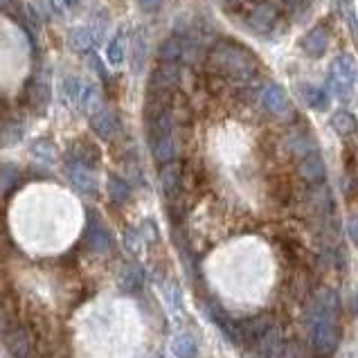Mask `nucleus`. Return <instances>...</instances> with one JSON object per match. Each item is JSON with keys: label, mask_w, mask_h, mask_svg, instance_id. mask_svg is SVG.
Instances as JSON below:
<instances>
[{"label": "nucleus", "mask_w": 358, "mask_h": 358, "mask_svg": "<svg viewBox=\"0 0 358 358\" xmlns=\"http://www.w3.org/2000/svg\"><path fill=\"white\" fill-rule=\"evenodd\" d=\"M208 64L217 70V73L226 75L230 79H248L257 70V61L245 50L243 45L230 43V41H221L212 50L208 57Z\"/></svg>", "instance_id": "f257e3e1"}, {"label": "nucleus", "mask_w": 358, "mask_h": 358, "mask_svg": "<svg viewBox=\"0 0 358 358\" xmlns=\"http://www.w3.org/2000/svg\"><path fill=\"white\" fill-rule=\"evenodd\" d=\"M271 327L273 322L268 315H255V318H245L241 322H230V327L223 334L232 341V345H252V343H257Z\"/></svg>", "instance_id": "f03ea898"}, {"label": "nucleus", "mask_w": 358, "mask_h": 358, "mask_svg": "<svg viewBox=\"0 0 358 358\" xmlns=\"http://www.w3.org/2000/svg\"><path fill=\"white\" fill-rule=\"evenodd\" d=\"M341 331L334 318H313L311 320V347L320 356H329L338 350Z\"/></svg>", "instance_id": "7ed1b4c3"}, {"label": "nucleus", "mask_w": 358, "mask_h": 358, "mask_svg": "<svg viewBox=\"0 0 358 358\" xmlns=\"http://www.w3.org/2000/svg\"><path fill=\"white\" fill-rule=\"evenodd\" d=\"M180 75L178 61H162L149 77V93H171L180 84Z\"/></svg>", "instance_id": "20e7f679"}, {"label": "nucleus", "mask_w": 358, "mask_h": 358, "mask_svg": "<svg viewBox=\"0 0 358 358\" xmlns=\"http://www.w3.org/2000/svg\"><path fill=\"white\" fill-rule=\"evenodd\" d=\"M354 77H356V66L347 55H341L329 68V84H331V90L338 97L350 93L352 84H354Z\"/></svg>", "instance_id": "39448f33"}, {"label": "nucleus", "mask_w": 358, "mask_h": 358, "mask_svg": "<svg viewBox=\"0 0 358 358\" xmlns=\"http://www.w3.org/2000/svg\"><path fill=\"white\" fill-rule=\"evenodd\" d=\"M66 178L70 180V185L75 189H79L81 194H95L97 192V180H95V173L93 167L88 165H81V162L75 160H66Z\"/></svg>", "instance_id": "423d86ee"}, {"label": "nucleus", "mask_w": 358, "mask_h": 358, "mask_svg": "<svg viewBox=\"0 0 358 358\" xmlns=\"http://www.w3.org/2000/svg\"><path fill=\"white\" fill-rule=\"evenodd\" d=\"M282 331L273 324L257 343H252V350L245 354V358H282Z\"/></svg>", "instance_id": "0eeeda50"}, {"label": "nucleus", "mask_w": 358, "mask_h": 358, "mask_svg": "<svg viewBox=\"0 0 358 358\" xmlns=\"http://www.w3.org/2000/svg\"><path fill=\"white\" fill-rule=\"evenodd\" d=\"M84 243H86L88 250H93L97 255H104V252L110 250V243H113V241H110V234L99 223V219L90 217L88 226H86V232H84Z\"/></svg>", "instance_id": "6e6552de"}, {"label": "nucleus", "mask_w": 358, "mask_h": 358, "mask_svg": "<svg viewBox=\"0 0 358 358\" xmlns=\"http://www.w3.org/2000/svg\"><path fill=\"white\" fill-rule=\"evenodd\" d=\"M262 106L268 110L271 115H278V117H282V115H286L289 113V108H291V101H289V97H286V93H284V88L282 86H278V84H268L264 90H262Z\"/></svg>", "instance_id": "1a4fd4ad"}, {"label": "nucleus", "mask_w": 358, "mask_h": 358, "mask_svg": "<svg viewBox=\"0 0 358 358\" xmlns=\"http://www.w3.org/2000/svg\"><path fill=\"white\" fill-rule=\"evenodd\" d=\"M90 129H93L99 138L110 140L120 133V120L110 108L101 106L99 110H95V113L90 115Z\"/></svg>", "instance_id": "9d476101"}, {"label": "nucleus", "mask_w": 358, "mask_h": 358, "mask_svg": "<svg viewBox=\"0 0 358 358\" xmlns=\"http://www.w3.org/2000/svg\"><path fill=\"white\" fill-rule=\"evenodd\" d=\"M298 173L302 180L309 182V185H320L327 176V167H324V160L320 158V153L313 151L309 156H304L298 165Z\"/></svg>", "instance_id": "9b49d317"}, {"label": "nucleus", "mask_w": 358, "mask_h": 358, "mask_svg": "<svg viewBox=\"0 0 358 358\" xmlns=\"http://www.w3.org/2000/svg\"><path fill=\"white\" fill-rule=\"evenodd\" d=\"M275 20H278V9L273 3H259L252 7V12L248 14V25L252 27V32H268L273 29Z\"/></svg>", "instance_id": "f8f14e48"}, {"label": "nucleus", "mask_w": 358, "mask_h": 358, "mask_svg": "<svg viewBox=\"0 0 358 358\" xmlns=\"http://www.w3.org/2000/svg\"><path fill=\"white\" fill-rule=\"evenodd\" d=\"M149 147L156 162L160 165H167L173 158H176V140H173V133H162V136H151L149 138Z\"/></svg>", "instance_id": "ddd939ff"}, {"label": "nucleus", "mask_w": 358, "mask_h": 358, "mask_svg": "<svg viewBox=\"0 0 358 358\" xmlns=\"http://www.w3.org/2000/svg\"><path fill=\"white\" fill-rule=\"evenodd\" d=\"M160 185H162V192H165V196L173 199L176 194L180 192V185H182V169L178 162H167V165H162L160 169Z\"/></svg>", "instance_id": "4468645a"}, {"label": "nucleus", "mask_w": 358, "mask_h": 358, "mask_svg": "<svg viewBox=\"0 0 358 358\" xmlns=\"http://www.w3.org/2000/svg\"><path fill=\"white\" fill-rule=\"evenodd\" d=\"M5 345L12 358H29V350H32V341H29V334L23 327H14L12 331L5 336Z\"/></svg>", "instance_id": "2eb2a0df"}, {"label": "nucleus", "mask_w": 358, "mask_h": 358, "mask_svg": "<svg viewBox=\"0 0 358 358\" xmlns=\"http://www.w3.org/2000/svg\"><path fill=\"white\" fill-rule=\"evenodd\" d=\"M284 145L293 153V156H302V158L309 156V153H313V151H318V147H315V142L311 138V133H306V131H293L291 136L284 138Z\"/></svg>", "instance_id": "dca6fc26"}, {"label": "nucleus", "mask_w": 358, "mask_h": 358, "mask_svg": "<svg viewBox=\"0 0 358 358\" xmlns=\"http://www.w3.org/2000/svg\"><path fill=\"white\" fill-rule=\"evenodd\" d=\"M25 99L34 110H43L50 104V88H48L45 81L38 79V77H34L32 81H29L27 88H25Z\"/></svg>", "instance_id": "f3484780"}, {"label": "nucleus", "mask_w": 358, "mask_h": 358, "mask_svg": "<svg viewBox=\"0 0 358 358\" xmlns=\"http://www.w3.org/2000/svg\"><path fill=\"white\" fill-rule=\"evenodd\" d=\"M327 41H329V36H327V29L322 25H318L302 38V48L311 59H320L324 55V50H327Z\"/></svg>", "instance_id": "a211bd4d"}, {"label": "nucleus", "mask_w": 358, "mask_h": 358, "mask_svg": "<svg viewBox=\"0 0 358 358\" xmlns=\"http://www.w3.org/2000/svg\"><path fill=\"white\" fill-rule=\"evenodd\" d=\"M142 282H145V273H142L140 266L136 264H127L124 268L120 271L117 275V286L124 293H133V291H138Z\"/></svg>", "instance_id": "6ab92c4d"}, {"label": "nucleus", "mask_w": 358, "mask_h": 358, "mask_svg": "<svg viewBox=\"0 0 358 358\" xmlns=\"http://www.w3.org/2000/svg\"><path fill=\"white\" fill-rule=\"evenodd\" d=\"M68 41H70V48L77 50V52H86V50H90L97 43V36H95L93 27L81 25V27H75L73 32L68 34Z\"/></svg>", "instance_id": "aec40b11"}, {"label": "nucleus", "mask_w": 358, "mask_h": 358, "mask_svg": "<svg viewBox=\"0 0 358 358\" xmlns=\"http://www.w3.org/2000/svg\"><path fill=\"white\" fill-rule=\"evenodd\" d=\"M171 354L176 358H196L199 345L192 334H178L171 343Z\"/></svg>", "instance_id": "412c9836"}, {"label": "nucleus", "mask_w": 358, "mask_h": 358, "mask_svg": "<svg viewBox=\"0 0 358 358\" xmlns=\"http://www.w3.org/2000/svg\"><path fill=\"white\" fill-rule=\"evenodd\" d=\"M68 160H75V162H81V165L93 167L99 160V151L90 145V142H77V145L68 151Z\"/></svg>", "instance_id": "4be33fe9"}, {"label": "nucleus", "mask_w": 358, "mask_h": 358, "mask_svg": "<svg viewBox=\"0 0 358 358\" xmlns=\"http://www.w3.org/2000/svg\"><path fill=\"white\" fill-rule=\"evenodd\" d=\"M309 208L318 214H329L334 210V201H331V192L329 187L318 185L315 189L309 192Z\"/></svg>", "instance_id": "5701e85b"}, {"label": "nucleus", "mask_w": 358, "mask_h": 358, "mask_svg": "<svg viewBox=\"0 0 358 358\" xmlns=\"http://www.w3.org/2000/svg\"><path fill=\"white\" fill-rule=\"evenodd\" d=\"M108 201L110 203H115V206H122V203H127L129 196H131V187H129V182L124 178H120V176H110L108 178Z\"/></svg>", "instance_id": "b1692460"}, {"label": "nucleus", "mask_w": 358, "mask_h": 358, "mask_svg": "<svg viewBox=\"0 0 358 358\" xmlns=\"http://www.w3.org/2000/svg\"><path fill=\"white\" fill-rule=\"evenodd\" d=\"M84 88H86V81L81 77H66L64 84H61V95H64L68 104H79Z\"/></svg>", "instance_id": "393cba45"}, {"label": "nucleus", "mask_w": 358, "mask_h": 358, "mask_svg": "<svg viewBox=\"0 0 358 358\" xmlns=\"http://www.w3.org/2000/svg\"><path fill=\"white\" fill-rule=\"evenodd\" d=\"M185 52V43L178 36H169L167 41H162L158 48V59L160 61H178Z\"/></svg>", "instance_id": "a878e982"}, {"label": "nucleus", "mask_w": 358, "mask_h": 358, "mask_svg": "<svg viewBox=\"0 0 358 358\" xmlns=\"http://www.w3.org/2000/svg\"><path fill=\"white\" fill-rule=\"evenodd\" d=\"M331 127L336 129L338 136L347 138V136H352V133H356L358 122L350 110H338V113H334V117H331Z\"/></svg>", "instance_id": "bb28decb"}, {"label": "nucleus", "mask_w": 358, "mask_h": 358, "mask_svg": "<svg viewBox=\"0 0 358 358\" xmlns=\"http://www.w3.org/2000/svg\"><path fill=\"white\" fill-rule=\"evenodd\" d=\"M124 55H127L124 38H122V34H115L113 38L108 41V45H106V59H108V64L110 66L124 64Z\"/></svg>", "instance_id": "cd10ccee"}, {"label": "nucleus", "mask_w": 358, "mask_h": 358, "mask_svg": "<svg viewBox=\"0 0 358 358\" xmlns=\"http://www.w3.org/2000/svg\"><path fill=\"white\" fill-rule=\"evenodd\" d=\"M300 95H302V99L309 104L311 108H315V110H322L324 106H327V93L322 88H315V86H302L300 88Z\"/></svg>", "instance_id": "c85d7f7f"}, {"label": "nucleus", "mask_w": 358, "mask_h": 358, "mask_svg": "<svg viewBox=\"0 0 358 358\" xmlns=\"http://www.w3.org/2000/svg\"><path fill=\"white\" fill-rule=\"evenodd\" d=\"M23 133H25V127L20 124V122L16 120H9L7 124L0 129V145H14V142H18L20 138H23Z\"/></svg>", "instance_id": "c756f323"}, {"label": "nucleus", "mask_w": 358, "mask_h": 358, "mask_svg": "<svg viewBox=\"0 0 358 358\" xmlns=\"http://www.w3.org/2000/svg\"><path fill=\"white\" fill-rule=\"evenodd\" d=\"M79 108L86 110V113H90V115L101 108L99 106V93H97V88L93 84H86L84 93H81V99H79Z\"/></svg>", "instance_id": "7c9ffc66"}, {"label": "nucleus", "mask_w": 358, "mask_h": 358, "mask_svg": "<svg viewBox=\"0 0 358 358\" xmlns=\"http://www.w3.org/2000/svg\"><path fill=\"white\" fill-rule=\"evenodd\" d=\"M282 358H311L309 347L300 341H291V343H284V350H282Z\"/></svg>", "instance_id": "2f4dec72"}, {"label": "nucleus", "mask_w": 358, "mask_h": 358, "mask_svg": "<svg viewBox=\"0 0 358 358\" xmlns=\"http://www.w3.org/2000/svg\"><path fill=\"white\" fill-rule=\"evenodd\" d=\"M32 156L41 162H52L55 160V147L48 145V142H36L32 147Z\"/></svg>", "instance_id": "473e14b6"}, {"label": "nucleus", "mask_w": 358, "mask_h": 358, "mask_svg": "<svg viewBox=\"0 0 358 358\" xmlns=\"http://www.w3.org/2000/svg\"><path fill=\"white\" fill-rule=\"evenodd\" d=\"M347 234H350V239L358 245V217H352L347 221Z\"/></svg>", "instance_id": "72a5a7b5"}, {"label": "nucleus", "mask_w": 358, "mask_h": 358, "mask_svg": "<svg viewBox=\"0 0 358 358\" xmlns=\"http://www.w3.org/2000/svg\"><path fill=\"white\" fill-rule=\"evenodd\" d=\"M138 5L142 12H156V9H160L162 0H138Z\"/></svg>", "instance_id": "f704fd0d"}, {"label": "nucleus", "mask_w": 358, "mask_h": 358, "mask_svg": "<svg viewBox=\"0 0 358 358\" xmlns=\"http://www.w3.org/2000/svg\"><path fill=\"white\" fill-rule=\"evenodd\" d=\"M16 7V0H0V12H12Z\"/></svg>", "instance_id": "c9c22d12"}, {"label": "nucleus", "mask_w": 358, "mask_h": 358, "mask_svg": "<svg viewBox=\"0 0 358 358\" xmlns=\"http://www.w3.org/2000/svg\"><path fill=\"white\" fill-rule=\"evenodd\" d=\"M7 329V315L3 311V306H0V334H3Z\"/></svg>", "instance_id": "e433bc0d"}, {"label": "nucleus", "mask_w": 358, "mask_h": 358, "mask_svg": "<svg viewBox=\"0 0 358 358\" xmlns=\"http://www.w3.org/2000/svg\"><path fill=\"white\" fill-rule=\"evenodd\" d=\"M304 3H309V0H284V5L286 7H300Z\"/></svg>", "instance_id": "4c0bfd02"}, {"label": "nucleus", "mask_w": 358, "mask_h": 358, "mask_svg": "<svg viewBox=\"0 0 358 358\" xmlns=\"http://www.w3.org/2000/svg\"><path fill=\"white\" fill-rule=\"evenodd\" d=\"M352 306H354V311H356V315H358V291L354 293V302H352Z\"/></svg>", "instance_id": "58836bf2"}, {"label": "nucleus", "mask_w": 358, "mask_h": 358, "mask_svg": "<svg viewBox=\"0 0 358 358\" xmlns=\"http://www.w3.org/2000/svg\"><path fill=\"white\" fill-rule=\"evenodd\" d=\"M66 3H68V5H70V7H75V5H77V3H79V0H66Z\"/></svg>", "instance_id": "ea45409f"}]
</instances>
